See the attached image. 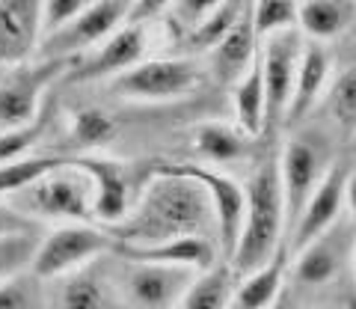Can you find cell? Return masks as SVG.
Wrapping results in <instances>:
<instances>
[{
  "mask_svg": "<svg viewBox=\"0 0 356 309\" xmlns=\"http://www.w3.org/2000/svg\"><path fill=\"white\" fill-rule=\"evenodd\" d=\"M324 154L315 143L309 140H288L280 154V182H282V196H285V229L291 232L297 223L303 205L309 196L315 193V187L324 179Z\"/></svg>",
  "mask_w": 356,
  "mask_h": 309,
  "instance_id": "cell-11",
  "label": "cell"
},
{
  "mask_svg": "<svg viewBox=\"0 0 356 309\" xmlns=\"http://www.w3.org/2000/svg\"><path fill=\"white\" fill-rule=\"evenodd\" d=\"M327 110L332 122L344 128L348 134L356 131V65H348L336 74V81L327 90Z\"/></svg>",
  "mask_w": 356,
  "mask_h": 309,
  "instance_id": "cell-30",
  "label": "cell"
},
{
  "mask_svg": "<svg viewBox=\"0 0 356 309\" xmlns=\"http://www.w3.org/2000/svg\"><path fill=\"white\" fill-rule=\"evenodd\" d=\"M356 232L344 223H332L321 235H315L303 250L294 253V280L303 285H327L341 274L344 262L350 259Z\"/></svg>",
  "mask_w": 356,
  "mask_h": 309,
  "instance_id": "cell-14",
  "label": "cell"
},
{
  "mask_svg": "<svg viewBox=\"0 0 356 309\" xmlns=\"http://www.w3.org/2000/svg\"><path fill=\"white\" fill-rule=\"evenodd\" d=\"M344 208L356 220V170H350L348 179H344Z\"/></svg>",
  "mask_w": 356,
  "mask_h": 309,
  "instance_id": "cell-38",
  "label": "cell"
},
{
  "mask_svg": "<svg viewBox=\"0 0 356 309\" xmlns=\"http://www.w3.org/2000/svg\"><path fill=\"white\" fill-rule=\"evenodd\" d=\"M344 309H356V294L348 297V303H344Z\"/></svg>",
  "mask_w": 356,
  "mask_h": 309,
  "instance_id": "cell-40",
  "label": "cell"
},
{
  "mask_svg": "<svg viewBox=\"0 0 356 309\" xmlns=\"http://www.w3.org/2000/svg\"><path fill=\"white\" fill-rule=\"evenodd\" d=\"M350 149H353V154H356V131L350 134Z\"/></svg>",
  "mask_w": 356,
  "mask_h": 309,
  "instance_id": "cell-41",
  "label": "cell"
},
{
  "mask_svg": "<svg viewBox=\"0 0 356 309\" xmlns=\"http://www.w3.org/2000/svg\"><path fill=\"white\" fill-rule=\"evenodd\" d=\"M42 229H30V232H9L0 235V283L21 277L30 271L33 256H36Z\"/></svg>",
  "mask_w": 356,
  "mask_h": 309,
  "instance_id": "cell-28",
  "label": "cell"
},
{
  "mask_svg": "<svg viewBox=\"0 0 356 309\" xmlns=\"http://www.w3.org/2000/svg\"><path fill=\"white\" fill-rule=\"evenodd\" d=\"M65 161H69V154H24V158L0 164V200L15 196L33 182H39L42 175L63 167Z\"/></svg>",
  "mask_w": 356,
  "mask_h": 309,
  "instance_id": "cell-26",
  "label": "cell"
},
{
  "mask_svg": "<svg viewBox=\"0 0 356 309\" xmlns=\"http://www.w3.org/2000/svg\"><path fill=\"white\" fill-rule=\"evenodd\" d=\"M9 200L21 214L36 220V223H42V220L86 223V220H92V179L69 154L63 167L51 170L48 175H42L39 182H33Z\"/></svg>",
  "mask_w": 356,
  "mask_h": 309,
  "instance_id": "cell-3",
  "label": "cell"
},
{
  "mask_svg": "<svg viewBox=\"0 0 356 309\" xmlns=\"http://www.w3.org/2000/svg\"><path fill=\"white\" fill-rule=\"evenodd\" d=\"M285 253L288 247H282L267 264L241 277V283L232 289L229 309H270L285 283Z\"/></svg>",
  "mask_w": 356,
  "mask_h": 309,
  "instance_id": "cell-21",
  "label": "cell"
},
{
  "mask_svg": "<svg viewBox=\"0 0 356 309\" xmlns=\"http://www.w3.org/2000/svg\"><path fill=\"white\" fill-rule=\"evenodd\" d=\"M44 128H48V116L44 110L27 125H18V128H3L0 131V164L6 161H15V158H24L36 149V143L42 140Z\"/></svg>",
  "mask_w": 356,
  "mask_h": 309,
  "instance_id": "cell-32",
  "label": "cell"
},
{
  "mask_svg": "<svg viewBox=\"0 0 356 309\" xmlns=\"http://www.w3.org/2000/svg\"><path fill=\"white\" fill-rule=\"evenodd\" d=\"M232 104H235L238 125L250 137L264 131V74H261V57H255L252 65L241 74V81L232 86Z\"/></svg>",
  "mask_w": 356,
  "mask_h": 309,
  "instance_id": "cell-24",
  "label": "cell"
},
{
  "mask_svg": "<svg viewBox=\"0 0 356 309\" xmlns=\"http://www.w3.org/2000/svg\"><path fill=\"white\" fill-rule=\"evenodd\" d=\"M113 247L116 238L104 226H89V220L86 223H63L51 232H42L30 274L36 280H60Z\"/></svg>",
  "mask_w": 356,
  "mask_h": 309,
  "instance_id": "cell-4",
  "label": "cell"
},
{
  "mask_svg": "<svg viewBox=\"0 0 356 309\" xmlns=\"http://www.w3.org/2000/svg\"><path fill=\"white\" fill-rule=\"evenodd\" d=\"M220 0H175V21L187 30H193Z\"/></svg>",
  "mask_w": 356,
  "mask_h": 309,
  "instance_id": "cell-35",
  "label": "cell"
},
{
  "mask_svg": "<svg viewBox=\"0 0 356 309\" xmlns=\"http://www.w3.org/2000/svg\"><path fill=\"white\" fill-rule=\"evenodd\" d=\"M72 72V60L54 57L33 65H15L13 74L0 81V131L33 122L44 110V93L54 81Z\"/></svg>",
  "mask_w": 356,
  "mask_h": 309,
  "instance_id": "cell-7",
  "label": "cell"
},
{
  "mask_svg": "<svg viewBox=\"0 0 356 309\" xmlns=\"http://www.w3.org/2000/svg\"><path fill=\"white\" fill-rule=\"evenodd\" d=\"M172 173H181L187 179H196L205 187L211 205H214V217H217V244L222 250V256H232L241 235V223H243V208H247V193L243 184H238L232 175L220 173L214 167H202V164H166Z\"/></svg>",
  "mask_w": 356,
  "mask_h": 309,
  "instance_id": "cell-9",
  "label": "cell"
},
{
  "mask_svg": "<svg viewBox=\"0 0 356 309\" xmlns=\"http://www.w3.org/2000/svg\"><path fill=\"white\" fill-rule=\"evenodd\" d=\"M57 309H116V289L98 268H77L60 277L57 285Z\"/></svg>",
  "mask_w": 356,
  "mask_h": 309,
  "instance_id": "cell-20",
  "label": "cell"
},
{
  "mask_svg": "<svg viewBox=\"0 0 356 309\" xmlns=\"http://www.w3.org/2000/svg\"><path fill=\"white\" fill-rule=\"evenodd\" d=\"M327 77H330V57L318 42H306L303 54H300L297 77H294V93L285 110V122L297 125L300 119H306L312 113V107L318 104L321 93L327 90Z\"/></svg>",
  "mask_w": 356,
  "mask_h": 309,
  "instance_id": "cell-19",
  "label": "cell"
},
{
  "mask_svg": "<svg viewBox=\"0 0 356 309\" xmlns=\"http://www.w3.org/2000/svg\"><path fill=\"white\" fill-rule=\"evenodd\" d=\"M128 18H131V0H95L86 13L72 18L65 27L48 33L39 42L36 54H39V60H54V57L72 60L77 54H83L86 48L113 36Z\"/></svg>",
  "mask_w": 356,
  "mask_h": 309,
  "instance_id": "cell-8",
  "label": "cell"
},
{
  "mask_svg": "<svg viewBox=\"0 0 356 309\" xmlns=\"http://www.w3.org/2000/svg\"><path fill=\"white\" fill-rule=\"evenodd\" d=\"M356 18V0H300L297 27L312 42L341 36Z\"/></svg>",
  "mask_w": 356,
  "mask_h": 309,
  "instance_id": "cell-22",
  "label": "cell"
},
{
  "mask_svg": "<svg viewBox=\"0 0 356 309\" xmlns=\"http://www.w3.org/2000/svg\"><path fill=\"white\" fill-rule=\"evenodd\" d=\"M250 3L252 0H220V3L211 9L193 30H187L191 48L193 51H211L214 45H220V42L229 36V30L241 21V15L247 13Z\"/></svg>",
  "mask_w": 356,
  "mask_h": 309,
  "instance_id": "cell-27",
  "label": "cell"
},
{
  "mask_svg": "<svg viewBox=\"0 0 356 309\" xmlns=\"http://www.w3.org/2000/svg\"><path fill=\"white\" fill-rule=\"evenodd\" d=\"M202 84L199 65L187 57H154L140 60L128 72L113 77L110 93L128 102H175L196 93Z\"/></svg>",
  "mask_w": 356,
  "mask_h": 309,
  "instance_id": "cell-5",
  "label": "cell"
},
{
  "mask_svg": "<svg viewBox=\"0 0 356 309\" xmlns=\"http://www.w3.org/2000/svg\"><path fill=\"white\" fill-rule=\"evenodd\" d=\"M193 280L196 271L191 268H172V264L154 262H125L122 292L137 309H175V303L181 301V294L191 289Z\"/></svg>",
  "mask_w": 356,
  "mask_h": 309,
  "instance_id": "cell-10",
  "label": "cell"
},
{
  "mask_svg": "<svg viewBox=\"0 0 356 309\" xmlns=\"http://www.w3.org/2000/svg\"><path fill=\"white\" fill-rule=\"evenodd\" d=\"M232 277L235 274H232L229 264H214V268L196 274V280L181 294L175 309H229V297L235 289Z\"/></svg>",
  "mask_w": 356,
  "mask_h": 309,
  "instance_id": "cell-25",
  "label": "cell"
},
{
  "mask_svg": "<svg viewBox=\"0 0 356 309\" xmlns=\"http://www.w3.org/2000/svg\"><path fill=\"white\" fill-rule=\"evenodd\" d=\"M170 3H172V0H131V18L128 21H134V24H143V21L161 15Z\"/></svg>",
  "mask_w": 356,
  "mask_h": 309,
  "instance_id": "cell-37",
  "label": "cell"
},
{
  "mask_svg": "<svg viewBox=\"0 0 356 309\" xmlns=\"http://www.w3.org/2000/svg\"><path fill=\"white\" fill-rule=\"evenodd\" d=\"M107 229L116 244H161L187 235H217V217L202 184L161 164L131 212Z\"/></svg>",
  "mask_w": 356,
  "mask_h": 309,
  "instance_id": "cell-1",
  "label": "cell"
},
{
  "mask_svg": "<svg viewBox=\"0 0 356 309\" xmlns=\"http://www.w3.org/2000/svg\"><path fill=\"white\" fill-rule=\"evenodd\" d=\"M116 137V119L102 107L77 110L72 122V143L77 149H102Z\"/></svg>",
  "mask_w": 356,
  "mask_h": 309,
  "instance_id": "cell-29",
  "label": "cell"
},
{
  "mask_svg": "<svg viewBox=\"0 0 356 309\" xmlns=\"http://www.w3.org/2000/svg\"><path fill=\"white\" fill-rule=\"evenodd\" d=\"M146 54V30L143 24H122L113 36H107L102 42L98 54H92L89 60H81L77 69H72V81L86 84V81H104V77H116L122 72H128L131 65H137Z\"/></svg>",
  "mask_w": 356,
  "mask_h": 309,
  "instance_id": "cell-16",
  "label": "cell"
},
{
  "mask_svg": "<svg viewBox=\"0 0 356 309\" xmlns=\"http://www.w3.org/2000/svg\"><path fill=\"white\" fill-rule=\"evenodd\" d=\"M243 193H247L243 223L235 253L229 256V268L235 277H247L285 247V196L280 182V154H267L252 170L243 184Z\"/></svg>",
  "mask_w": 356,
  "mask_h": 309,
  "instance_id": "cell-2",
  "label": "cell"
},
{
  "mask_svg": "<svg viewBox=\"0 0 356 309\" xmlns=\"http://www.w3.org/2000/svg\"><path fill=\"white\" fill-rule=\"evenodd\" d=\"M74 164L92 179V220H98L104 229L116 226L131 212V187L125 167L113 158H104V154H81V158H74Z\"/></svg>",
  "mask_w": 356,
  "mask_h": 309,
  "instance_id": "cell-15",
  "label": "cell"
},
{
  "mask_svg": "<svg viewBox=\"0 0 356 309\" xmlns=\"http://www.w3.org/2000/svg\"><path fill=\"white\" fill-rule=\"evenodd\" d=\"M95 0H44V33L65 27L72 18L86 13Z\"/></svg>",
  "mask_w": 356,
  "mask_h": 309,
  "instance_id": "cell-34",
  "label": "cell"
},
{
  "mask_svg": "<svg viewBox=\"0 0 356 309\" xmlns=\"http://www.w3.org/2000/svg\"><path fill=\"white\" fill-rule=\"evenodd\" d=\"M348 173L350 170L344 167V164L327 167L324 179H321L315 193L309 196V203L303 205V212H300L297 223L291 226V232H288L285 247L291 253L303 250L312 238L321 235L324 229H330L341 217V212H344V179H348Z\"/></svg>",
  "mask_w": 356,
  "mask_h": 309,
  "instance_id": "cell-13",
  "label": "cell"
},
{
  "mask_svg": "<svg viewBox=\"0 0 356 309\" xmlns=\"http://www.w3.org/2000/svg\"><path fill=\"white\" fill-rule=\"evenodd\" d=\"M252 137L241 125L226 122H199L193 128V149L211 164L241 161L250 152Z\"/></svg>",
  "mask_w": 356,
  "mask_h": 309,
  "instance_id": "cell-23",
  "label": "cell"
},
{
  "mask_svg": "<svg viewBox=\"0 0 356 309\" xmlns=\"http://www.w3.org/2000/svg\"><path fill=\"white\" fill-rule=\"evenodd\" d=\"M297 9L300 0H252V24L259 39L297 27Z\"/></svg>",
  "mask_w": 356,
  "mask_h": 309,
  "instance_id": "cell-31",
  "label": "cell"
},
{
  "mask_svg": "<svg viewBox=\"0 0 356 309\" xmlns=\"http://www.w3.org/2000/svg\"><path fill=\"white\" fill-rule=\"evenodd\" d=\"M30 229H39L36 220L24 217L13 203L0 200V235H9V232H30Z\"/></svg>",
  "mask_w": 356,
  "mask_h": 309,
  "instance_id": "cell-36",
  "label": "cell"
},
{
  "mask_svg": "<svg viewBox=\"0 0 356 309\" xmlns=\"http://www.w3.org/2000/svg\"><path fill=\"white\" fill-rule=\"evenodd\" d=\"M255 57H259V33H255L252 24V3H250L241 21L229 30V36L211 48V72H214L220 84L235 86Z\"/></svg>",
  "mask_w": 356,
  "mask_h": 309,
  "instance_id": "cell-18",
  "label": "cell"
},
{
  "mask_svg": "<svg viewBox=\"0 0 356 309\" xmlns=\"http://www.w3.org/2000/svg\"><path fill=\"white\" fill-rule=\"evenodd\" d=\"M36 280V277H33ZM24 274L0 283V309H42V297Z\"/></svg>",
  "mask_w": 356,
  "mask_h": 309,
  "instance_id": "cell-33",
  "label": "cell"
},
{
  "mask_svg": "<svg viewBox=\"0 0 356 309\" xmlns=\"http://www.w3.org/2000/svg\"><path fill=\"white\" fill-rule=\"evenodd\" d=\"M350 262H353V277H356V235H353V247H350Z\"/></svg>",
  "mask_w": 356,
  "mask_h": 309,
  "instance_id": "cell-39",
  "label": "cell"
},
{
  "mask_svg": "<svg viewBox=\"0 0 356 309\" xmlns=\"http://www.w3.org/2000/svg\"><path fill=\"white\" fill-rule=\"evenodd\" d=\"M113 250L125 262L172 264V268H191L196 274L217 264V244L205 235L172 238V241H161V244H116Z\"/></svg>",
  "mask_w": 356,
  "mask_h": 309,
  "instance_id": "cell-17",
  "label": "cell"
},
{
  "mask_svg": "<svg viewBox=\"0 0 356 309\" xmlns=\"http://www.w3.org/2000/svg\"><path fill=\"white\" fill-rule=\"evenodd\" d=\"M303 45L306 39L297 27L259 39V57L264 74V131L285 122V110L294 93V77Z\"/></svg>",
  "mask_w": 356,
  "mask_h": 309,
  "instance_id": "cell-6",
  "label": "cell"
},
{
  "mask_svg": "<svg viewBox=\"0 0 356 309\" xmlns=\"http://www.w3.org/2000/svg\"><path fill=\"white\" fill-rule=\"evenodd\" d=\"M44 0H0V65H21L39 51Z\"/></svg>",
  "mask_w": 356,
  "mask_h": 309,
  "instance_id": "cell-12",
  "label": "cell"
}]
</instances>
